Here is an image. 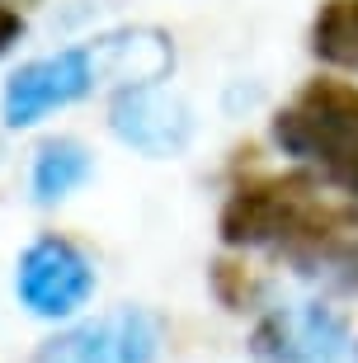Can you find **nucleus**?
I'll return each instance as SVG.
<instances>
[{
    "mask_svg": "<svg viewBox=\"0 0 358 363\" xmlns=\"http://www.w3.org/2000/svg\"><path fill=\"white\" fill-rule=\"evenodd\" d=\"M349 231H358L354 213L330 203L325 184L306 170L240 179L217 213V241L226 250H236V255L274 250V255H288L292 264H306L316 250H325Z\"/></svg>",
    "mask_w": 358,
    "mask_h": 363,
    "instance_id": "obj_1",
    "label": "nucleus"
},
{
    "mask_svg": "<svg viewBox=\"0 0 358 363\" xmlns=\"http://www.w3.org/2000/svg\"><path fill=\"white\" fill-rule=\"evenodd\" d=\"M269 142L316 175L330 194L358 203V85L340 76H311L269 118Z\"/></svg>",
    "mask_w": 358,
    "mask_h": 363,
    "instance_id": "obj_2",
    "label": "nucleus"
},
{
    "mask_svg": "<svg viewBox=\"0 0 358 363\" xmlns=\"http://www.w3.org/2000/svg\"><path fill=\"white\" fill-rule=\"evenodd\" d=\"M94 288H99V269L90 250L71 236L43 231L14 259V297L38 321L71 325L94 302Z\"/></svg>",
    "mask_w": 358,
    "mask_h": 363,
    "instance_id": "obj_3",
    "label": "nucleus"
},
{
    "mask_svg": "<svg viewBox=\"0 0 358 363\" xmlns=\"http://www.w3.org/2000/svg\"><path fill=\"white\" fill-rule=\"evenodd\" d=\"M254 363H358V335L330 302L264 307L245 340Z\"/></svg>",
    "mask_w": 358,
    "mask_h": 363,
    "instance_id": "obj_4",
    "label": "nucleus"
},
{
    "mask_svg": "<svg viewBox=\"0 0 358 363\" xmlns=\"http://www.w3.org/2000/svg\"><path fill=\"white\" fill-rule=\"evenodd\" d=\"M160 354L165 325L151 307H113L38 345V363H160Z\"/></svg>",
    "mask_w": 358,
    "mask_h": 363,
    "instance_id": "obj_5",
    "label": "nucleus"
},
{
    "mask_svg": "<svg viewBox=\"0 0 358 363\" xmlns=\"http://www.w3.org/2000/svg\"><path fill=\"white\" fill-rule=\"evenodd\" d=\"M94 90H99V81H94L85 43L47 52V57H33L0 90V123L5 128H38L43 118L90 99Z\"/></svg>",
    "mask_w": 358,
    "mask_h": 363,
    "instance_id": "obj_6",
    "label": "nucleus"
},
{
    "mask_svg": "<svg viewBox=\"0 0 358 363\" xmlns=\"http://www.w3.org/2000/svg\"><path fill=\"white\" fill-rule=\"evenodd\" d=\"M108 133L146 161H174L189 151L198 118L194 104L170 85H128L108 94Z\"/></svg>",
    "mask_w": 358,
    "mask_h": 363,
    "instance_id": "obj_7",
    "label": "nucleus"
},
{
    "mask_svg": "<svg viewBox=\"0 0 358 363\" xmlns=\"http://www.w3.org/2000/svg\"><path fill=\"white\" fill-rule=\"evenodd\" d=\"M99 90H128V85H165L174 71V38L156 24H123L94 33L85 43Z\"/></svg>",
    "mask_w": 358,
    "mask_h": 363,
    "instance_id": "obj_8",
    "label": "nucleus"
},
{
    "mask_svg": "<svg viewBox=\"0 0 358 363\" xmlns=\"http://www.w3.org/2000/svg\"><path fill=\"white\" fill-rule=\"evenodd\" d=\"M94 175V151L80 142V137H47L38 151H33V165H28V199L38 208H57L67 203L76 189H85Z\"/></svg>",
    "mask_w": 358,
    "mask_h": 363,
    "instance_id": "obj_9",
    "label": "nucleus"
},
{
    "mask_svg": "<svg viewBox=\"0 0 358 363\" xmlns=\"http://www.w3.org/2000/svg\"><path fill=\"white\" fill-rule=\"evenodd\" d=\"M306 48L330 71L358 76V0H320L306 28Z\"/></svg>",
    "mask_w": 358,
    "mask_h": 363,
    "instance_id": "obj_10",
    "label": "nucleus"
},
{
    "mask_svg": "<svg viewBox=\"0 0 358 363\" xmlns=\"http://www.w3.org/2000/svg\"><path fill=\"white\" fill-rule=\"evenodd\" d=\"M297 274L330 283L340 293H358V231H349V236L330 241L325 250H316L306 264H297Z\"/></svg>",
    "mask_w": 358,
    "mask_h": 363,
    "instance_id": "obj_11",
    "label": "nucleus"
},
{
    "mask_svg": "<svg viewBox=\"0 0 358 363\" xmlns=\"http://www.w3.org/2000/svg\"><path fill=\"white\" fill-rule=\"evenodd\" d=\"M208 279H213V293H217V302H222L226 311H264L259 307V283L250 279L245 264H236V259H217Z\"/></svg>",
    "mask_w": 358,
    "mask_h": 363,
    "instance_id": "obj_12",
    "label": "nucleus"
},
{
    "mask_svg": "<svg viewBox=\"0 0 358 363\" xmlns=\"http://www.w3.org/2000/svg\"><path fill=\"white\" fill-rule=\"evenodd\" d=\"M19 38H24V14L10 10V5H0V57L10 52Z\"/></svg>",
    "mask_w": 358,
    "mask_h": 363,
    "instance_id": "obj_13",
    "label": "nucleus"
},
{
    "mask_svg": "<svg viewBox=\"0 0 358 363\" xmlns=\"http://www.w3.org/2000/svg\"><path fill=\"white\" fill-rule=\"evenodd\" d=\"M0 161H5V147H0Z\"/></svg>",
    "mask_w": 358,
    "mask_h": 363,
    "instance_id": "obj_14",
    "label": "nucleus"
}]
</instances>
